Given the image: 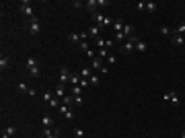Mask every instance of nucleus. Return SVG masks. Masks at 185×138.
I'll use <instances>...</instances> for the list:
<instances>
[{
    "label": "nucleus",
    "instance_id": "nucleus-1",
    "mask_svg": "<svg viewBox=\"0 0 185 138\" xmlns=\"http://www.w3.org/2000/svg\"><path fill=\"white\" fill-rule=\"evenodd\" d=\"M25 29L29 31V35H33V37H37V35L41 33V23L37 21V17H35V19H29V21L25 23Z\"/></svg>",
    "mask_w": 185,
    "mask_h": 138
},
{
    "label": "nucleus",
    "instance_id": "nucleus-2",
    "mask_svg": "<svg viewBox=\"0 0 185 138\" xmlns=\"http://www.w3.org/2000/svg\"><path fill=\"white\" fill-rule=\"evenodd\" d=\"M93 21L97 23V27H113V21H111L109 17H105V14H101V13H95L93 14Z\"/></svg>",
    "mask_w": 185,
    "mask_h": 138
},
{
    "label": "nucleus",
    "instance_id": "nucleus-3",
    "mask_svg": "<svg viewBox=\"0 0 185 138\" xmlns=\"http://www.w3.org/2000/svg\"><path fill=\"white\" fill-rule=\"evenodd\" d=\"M19 10L25 14L27 19H35V14H33V6H31V2H29V0H23V2H21Z\"/></svg>",
    "mask_w": 185,
    "mask_h": 138
},
{
    "label": "nucleus",
    "instance_id": "nucleus-4",
    "mask_svg": "<svg viewBox=\"0 0 185 138\" xmlns=\"http://www.w3.org/2000/svg\"><path fill=\"white\" fill-rule=\"evenodd\" d=\"M136 41H138L136 35H134V37H130V39H128V41L119 48V49H121V54H132V52H134V48H136Z\"/></svg>",
    "mask_w": 185,
    "mask_h": 138
},
{
    "label": "nucleus",
    "instance_id": "nucleus-5",
    "mask_svg": "<svg viewBox=\"0 0 185 138\" xmlns=\"http://www.w3.org/2000/svg\"><path fill=\"white\" fill-rule=\"evenodd\" d=\"M171 43L175 45V48H179V45H183V43H185V35H179V33H175V29H173V35H171Z\"/></svg>",
    "mask_w": 185,
    "mask_h": 138
},
{
    "label": "nucleus",
    "instance_id": "nucleus-6",
    "mask_svg": "<svg viewBox=\"0 0 185 138\" xmlns=\"http://www.w3.org/2000/svg\"><path fill=\"white\" fill-rule=\"evenodd\" d=\"M43 138H60V130L58 128H43Z\"/></svg>",
    "mask_w": 185,
    "mask_h": 138
},
{
    "label": "nucleus",
    "instance_id": "nucleus-7",
    "mask_svg": "<svg viewBox=\"0 0 185 138\" xmlns=\"http://www.w3.org/2000/svg\"><path fill=\"white\" fill-rule=\"evenodd\" d=\"M70 76H72V74H70V70L66 68V66H62V68H60V85L68 83V81H70Z\"/></svg>",
    "mask_w": 185,
    "mask_h": 138
},
{
    "label": "nucleus",
    "instance_id": "nucleus-8",
    "mask_svg": "<svg viewBox=\"0 0 185 138\" xmlns=\"http://www.w3.org/2000/svg\"><path fill=\"white\" fill-rule=\"evenodd\" d=\"M58 109H60V113H62V116H64V117H68V120H74V111H72V109H68V107H66V105H60V107H58Z\"/></svg>",
    "mask_w": 185,
    "mask_h": 138
},
{
    "label": "nucleus",
    "instance_id": "nucleus-9",
    "mask_svg": "<svg viewBox=\"0 0 185 138\" xmlns=\"http://www.w3.org/2000/svg\"><path fill=\"white\" fill-rule=\"evenodd\" d=\"M164 101H171L173 105H179V97H177V93H175V91H169V93L164 95Z\"/></svg>",
    "mask_w": 185,
    "mask_h": 138
},
{
    "label": "nucleus",
    "instance_id": "nucleus-10",
    "mask_svg": "<svg viewBox=\"0 0 185 138\" xmlns=\"http://www.w3.org/2000/svg\"><path fill=\"white\" fill-rule=\"evenodd\" d=\"M29 76H31V78H39V76H41V66H39V64L33 66V68H29Z\"/></svg>",
    "mask_w": 185,
    "mask_h": 138
},
{
    "label": "nucleus",
    "instance_id": "nucleus-11",
    "mask_svg": "<svg viewBox=\"0 0 185 138\" xmlns=\"http://www.w3.org/2000/svg\"><path fill=\"white\" fill-rule=\"evenodd\" d=\"M97 6H99V2H97V0H89V2H87V10H89L91 14L97 13Z\"/></svg>",
    "mask_w": 185,
    "mask_h": 138
},
{
    "label": "nucleus",
    "instance_id": "nucleus-12",
    "mask_svg": "<svg viewBox=\"0 0 185 138\" xmlns=\"http://www.w3.org/2000/svg\"><path fill=\"white\" fill-rule=\"evenodd\" d=\"M82 91H84V89H82L80 85H72V89H70V95H72V97H80V95H82Z\"/></svg>",
    "mask_w": 185,
    "mask_h": 138
},
{
    "label": "nucleus",
    "instance_id": "nucleus-13",
    "mask_svg": "<svg viewBox=\"0 0 185 138\" xmlns=\"http://www.w3.org/2000/svg\"><path fill=\"white\" fill-rule=\"evenodd\" d=\"M136 49L140 52V54H144V52L148 49V43L144 41V39H138V41H136Z\"/></svg>",
    "mask_w": 185,
    "mask_h": 138
},
{
    "label": "nucleus",
    "instance_id": "nucleus-14",
    "mask_svg": "<svg viewBox=\"0 0 185 138\" xmlns=\"http://www.w3.org/2000/svg\"><path fill=\"white\" fill-rule=\"evenodd\" d=\"M41 124H43V128H54V120H52V116H43L41 117Z\"/></svg>",
    "mask_w": 185,
    "mask_h": 138
},
{
    "label": "nucleus",
    "instance_id": "nucleus-15",
    "mask_svg": "<svg viewBox=\"0 0 185 138\" xmlns=\"http://www.w3.org/2000/svg\"><path fill=\"white\" fill-rule=\"evenodd\" d=\"M123 27H125V23H123V19H115V21H113V29H115V33L123 31Z\"/></svg>",
    "mask_w": 185,
    "mask_h": 138
},
{
    "label": "nucleus",
    "instance_id": "nucleus-16",
    "mask_svg": "<svg viewBox=\"0 0 185 138\" xmlns=\"http://www.w3.org/2000/svg\"><path fill=\"white\" fill-rule=\"evenodd\" d=\"M99 31H101V27H97V25L89 27V35H91V37H95V39H99V37H101V35H99Z\"/></svg>",
    "mask_w": 185,
    "mask_h": 138
},
{
    "label": "nucleus",
    "instance_id": "nucleus-17",
    "mask_svg": "<svg viewBox=\"0 0 185 138\" xmlns=\"http://www.w3.org/2000/svg\"><path fill=\"white\" fill-rule=\"evenodd\" d=\"M123 35L130 39V37H134V27H132L130 23H125V27H123Z\"/></svg>",
    "mask_w": 185,
    "mask_h": 138
},
{
    "label": "nucleus",
    "instance_id": "nucleus-18",
    "mask_svg": "<svg viewBox=\"0 0 185 138\" xmlns=\"http://www.w3.org/2000/svg\"><path fill=\"white\" fill-rule=\"evenodd\" d=\"M68 39H70V43H78V45L82 43V39H80V33H70V35H68Z\"/></svg>",
    "mask_w": 185,
    "mask_h": 138
},
{
    "label": "nucleus",
    "instance_id": "nucleus-19",
    "mask_svg": "<svg viewBox=\"0 0 185 138\" xmlns=\"http://www.w3.org/2000/svg\"><path fill=\"white\" fill-rule=\"evenodd\" d=\"M8 64H10V58H8V56H2V58H0V68L6 70V68H8Z\"/></svg>",
    "mask_w": 185,
    "mask_h": 138
},
{
    "label": "nucleus",
    "instance_id": "nucleus-20",
    "mask_svg": "<svg viewBox=\"0 0 185 138\" xmlns=\"http://www.w3.org/2000/svg\"><path fill=\"white\" fill-rule=\"evenodd\" d=\"M60 101H62V105H72V103H74V97H72V95H64Z\"/></svg>",
    "mask_w": 185,
    "mask_h": 138
},
{
    "label": "nucleus",
    "instance_id": "nucleus-21",
    "mask_svg": "<svg viewBox=\"0 0 185 138\" xmlns=\"http://www.w3.org/2000/svg\"><path fill=\"white\" fill-rule=\"evenodd\" d=\"M78 74H80V78H87V81H89V76L93 74V70H91V68H80Z\"/></svg>",
    "mask_w": 185,
    "mask_h": 138
},
{
    "label": "nucleus",
    "instance_id": "nucleus-22",
    "mask_svg": "<svg viewBox=\"0 0 185 138\" xmlns=\"http://www.w3.org/2000/svg\"><path fill=\"white\" fill-rule=\"evenodd\" d=\"M2 132H4V134H8V136L13 138L14 134H17V128H14V126H6V128H4V130H2Z\"/></svg>",
    "mask_w": 185,
    "mask_h": 138
},
{
    "label": "nucleus",
    "instance_id": "nucleus-23",
    "mask_svg": "<svg viewBox=\"0 0 185 138\" xmlns=\"http://www.w3.org/2000/svg\"><path fill=\"white\" fill-rule=\"evenodd\" d=\"M89 85H91V87H97V85H99V76H97V74H91L89 76Z\"/></svg>",
    "mask_w": 185,
    "mask_h": 138
},
{
    "label": "nucleus",
    "instance_id": "nucleus-24",
    "mask_svg": "<svg viewBox=\"0 0 185 138\" xmlns=\"http://www.w3.org/2000/svg\"><path fill=\"white\" fill-rule=\"evenodd\" d=\"M107 56H109V49L101 48V49H99V54H97V58H101V60H103V58H107Z\"/></svg>",
    "mask_w": 185,
    "mask_h": 138
},
{
    "label": "nucleus",
    "instance_id": "nucleus-25",
    "mask_svg": "<svg viewBox=\"0 0 185 138\" xmlns=\"http://www.w3.org/2000/svg\"><path fill=\"white\" fill-rule=\"evenodd\" d=\"M37 58H33V56H31V58H27V68H33V66H37Z\"/></svg>",
    "mask_w": 185,
    "mask_h": 138
},
{
    "label": "nucleus",
    "instance_id": "nucleus-26",
    "mask_svg": "<svg viewBox=\"0 0 185 138\" xmlns=\"http://www.w3.org/2000/svg\"><path fill=\"white\" fill-rule=\"evenodd\" d=\"M49 107H60V105H62V101H60V99H58V97H54V99H52V101H49Z\"/></svg>",
    "mask_w": 185,
    "mask_h": 138
},
{
    "label": "nucleus",
    "instance_id": "nucleus-27",
    "mask_svg": "<svg viewBox=\"0 0 185 138\" xmlns=\"http://www.w3.org/2000/svg\"><path fill=\"white\" fill-rule=\"evenodd\" d=\"M56 97H64V85H58V87H56Z\"/></svg>",
    "mask_w": 185,
    "mask_h": 138
},
{
    "label": "nucleus",
    "instance_id": "nucleus-28",
    "mask_svg": "<svg viewBox=\"0 0 185 138\" xmlns=\"http://www.w3.org/2000/svg\"><path fill=\"white\" fill-rule=\"evenodd\" d=\"M156 4H154V2H146V10H148V13H154V10H156Z\"/></svg>",
    "mask_w": 185,
    "mask_h": 138
},
{
    "label": "nucleus",
    "instance_id": "nucleus-29",
    "mask_svg": "<svg viewBox=\"0 0 185 138\" xmlns=\"http://www.w3.org/2000/svg\"><path fill=\"white\" fill-rule=\"evenodd\" d=\"M80 81H82V78H80V76H76V74L70 76V83H72V85H80Z\"/></svg>",
    "mask_w": 185,
    "mask_h": 138
},
{
    "label": "nucleus",
    "instance_id": "nucleus-30",
    "mask_svg": "<svg viewBox=\"0 0 185 138\" xmlns=\"http://www.w3.org/2000/svg\"><path fill=\"white\" fill-rule=\"evenodd\" d=\"M115 39H119V41H128V37H125V35H123V31H119V33H115Z\"/></svg>",
    "mask_w": 185,
    "mask_h": 138
},
{
    "label": "nucleus",
    "instance_id": "nucleus-31",
    "mask_svg": "<svg viewBox=\"0 0 185 138\" xmlns=\"http://www.w3.org/2000/svg\"><path fill=\"white\" fill-rule=\"evenodd\" d=\"M105 41H107V39H103V37L95 39V43H97V48H99V49H101V48H105Z\"/></svg>",
    "mask_w": 185,
    "mask_h": 138
},
{
    "label": "nucleus",
    "instance_id": "nucleus-32",
    "mask_svg": "<svg viewBox=\"0 0 185 138\" xmlns=\"http://www.w3.org/2000/svg\"><path fill=\"white\" fill-rule=\"evenodd\" d=\"M175 33H179V35H185V23H181L177 29H175Z\"/></svg>",
    "mask_w": 185,
    "mask_h": 138
},
{
    "label": "nucleus",
    "instance_id": "nucleus-33",
    "mask_svg": "<svg viewBox=\"0 0 185 138\" xmlns=\"http://www.w3.org/2000/svg\"><path fill=\"white\" fill-rule=\"evenodd\" d=\"M74 136L76 138H82V136H84V130H82V128H74Z\"/></svg>",
    "mask_w": 185,
    "mask_h": 138
},
{
    "label": "nucleus",
    "instance_id": "nucleus-34",
    "mask_svg": "<svg viewBox=\"0 0 185 138\" xmlns=\"http://www.w3.org/2000/svg\"><path fill=\"white\" fill-rule=\"evenodd\" d=\"M43 99H45V103H49V101L54 99V95H52L49 91H45V93H43Z\"/></svg>",
    "mask_w": 185,
    "mask_h": 138
},
{
    "label": "nucleus",
    "instance_id": "nucleus-35",
    "mask_svg": "<svg viewBox=\"0 0 185 138\" xmlns=\"http://www.w3.org/2000/svg\"><path fill=\"white\" fill-rule=\"evenodd\" d=\"M29 89H31V87H27L25 83H21V85H19V91H21V93H29Z\"/></svg>",
    "mask_w": 185,
    "mask_h": 138
},
{
    "label": "nucleus",
    "instance_id": "nucleus-36",
    "mask_svg": "<svg viewBox=\"0 0 185 138\" xmlns=\"http://www.w3.org/2000/svg\"><path fill=\"white\" fill-rule=\"evenodd\" d=\"M160 33H163V35H173V29H169V27H160Z\"/></svg>",
    "mask_w": 185,
    "mask_h": 138
},
{
    "label": "nucleus",
    "instance_id": "nucleus-37",
    "mask_svg": "<svg viewBox=\"0 0 185 138\" xmlns=\"http://www.w3.org/2000/svg\"><path fill=\"white\" fill-rule=\"evenodd\" d=\"M136 8H138V10H146V2H138Z\"/></svg>",
    "mask_w": 185,
    "mask_h": 138
},
{
    "label": "nucleus",
    "instance_id": "nucleus-38",
    "mask_svg": "<svg viewBox=\"0 0 185 138\" xmlns=\"http://www.w3.org/2000/svg\"><path fill=\"white\" fill-rule=\"evenodd\" d=\"M80 49H82V52H89V49H91V48H89V43L82 41V43H80Z\"/></svg>",
    "mask_w": 185,
    "mask_h": 138
},
{
    "label": "nucleus",
    "instance_id": "nucleus-39",
    "mask_svg": "<svg viewBox=\"0 0 185 138\" xmlns=\"http://www.w3.org/2000/svg\"><path fill=\"white\" fill-rule=\"evenodd\" d=\"M74 103H76V105H82V103H84V99H82V95H80V97H74Z\"/></svg>",
    "mask_w": 185,
    "mask_h": 138
},
{
    "label": "nucleus",
    "instance_id": "nucleus-40",
    "mask_svg": "<svg viewBox=\"0 0 185 138\" xmlns=\"http://www.w3.org/2000/svg\"><path fill=\"white\" fill-rule=\"evenodd\" d=\"M80 39L84 41V39H89V31H80Z\"/></svg>",
    "mask_w": 185,
    "mask_h": 138
},
{
    "label": "nucleus",
    "instance_id": "nucleus-41",
    "mask_svg": "<svg viewBox=\"0 0 185 138\" xmlns=\"http://www.w3.org/2000/svg\"><path fill=\"white\" fill-rule=\"evenodd\" d=\"M87 58H91V60H93V58H97V54L93 52V49H89V52H87Z\"/></svg>",
    "mask_w": 185,
    "mask_h": 138
},
{
    "label": "nucleus",
    "instance_id": "nucleus-42",
    "mask_svg": "<svg viewBox=\"0 0 185 138\" xmlns=\"http://www.w3.org/2000/svg\"><path fill=\"white\" fill-rule=\"evenodd\" d=\"M72 6H74V8H82V2H80V0H76V2H72Z\"/></svg>",
    "mask_w": 185,
    "mask_h": 138
},
{
    "label": "nucleus",
    "instance_id": "nucleus-43",
    "mask_svg": "<svg viewBox=\"0 0 185 138\" xmlns=\"http://www.w3.org/2000/svg\"><path fill=\"white\" fill-rule=\"evenodd\" d=\"M97 2H99V6H107L109 4V0H97Z\"/></svg>",
    "mask_w": 185,
    "mask_h": 138
},
{
    "label": "nucleus",
    "instance_id": "nucleus-44",
    "mask_svg": "<svg viewBox=\"0 0 185 138\" xmlns=\"http://www.w3.org/2000/svg\"><path fill=\"white\" fill-rule=\"evenodd\" d=\"M0 138H10V136H8V134H4V132H2V136H0Z\"/></svg>",
    "mask_w": 185,
    "mask_h": 138
},
{
    "label": "nucleus",
    "instance_id": "nucleus-45",
    "mask_svg": "<svg viewBox=\"0 0 185 138\" xmlns=\"http://www.w3.org/2000/svg\"><path fill=\"white\" fill-rule=\"evenodd\" d=\"M181 138H185V132H183V134H181Z\"/></svg>",
    "mask_w": 185,
    "mask_h": 138
},
{
    "label": "nucleus",
    "instance_id": "nucleus-46",
    "mask_svg": "<svg viewBox=\"0 0 185 138\" xmlns=\"http://www.w3.org/2000/svg\"><path fill=\"white\" fill-rule=\"evenodd\" d=\"M74 138H76V136H74Z\"/></svg>",
    "mask_w": 185,
    "mask_h": 138
}]
</instances>
